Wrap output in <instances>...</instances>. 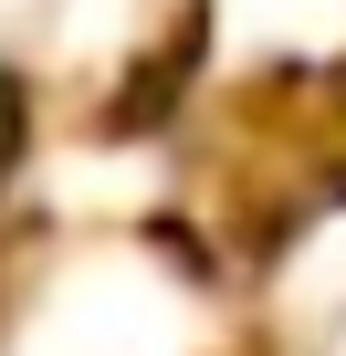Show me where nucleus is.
I'll list each match as a JSON object with an SVG mask.
<instances>
[{
    "label": "nucleus",
    "instance_id": "nucleus-1",
    "mask_svg": "<svg viewBox=\"0 0 346 356\" xmlns=\"http://www.w3.org/2000/svg\"><path fill=\"white\" fill-rule=\"evenodd\" d=\"M22 126H32V115H22V84L0 74V178H11V157H22Z\"/></svg>",
    "mask_w": 346,
    "mask_h": 356
}]
</instances>
